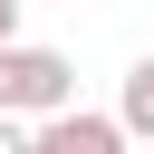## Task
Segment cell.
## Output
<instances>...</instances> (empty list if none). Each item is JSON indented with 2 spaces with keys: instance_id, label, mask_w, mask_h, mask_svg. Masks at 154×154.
<instances>
[{
  "instance_id": "1",
  "label": "cell",
  "mask_w": 154,
  "mask_h": 154,
  "mask_svg": "<svg viewBox=\"0 0 154 154\" xmlns=\"http://www.w3.org/2000/svg\"><path fill=\"white\" fill-rule=\"evenodd\" d=\"M0 116H10V125H58V116H77V67H67V48H38V38L0 48Z\"/></svg>"
},
{
  "instance_id": "2",
  "label": "cell",
  "mask_w": 154,
  "mask_h": 154,
  "mask_svg": "<svg viewBox=\"0 0 154 154\" xmlns=\"http://www.w3.org/2000/svg\"><path fill=\"white\" fill-rule=\"evenodd\" d=\"M135 135L116 125V106H77V116H58V125H38V154H125Z\"/></svg>"
},
{
  "instance_id": "3",
  "label": "cell",
  "mask_w": 154,
  "mask_h": 154,
  "mask_svg": "<svg viewBox=\"0 0 154 154\" xmlns=\"http://www.w3.org/2000/svg\"><path fill=\"white\" fill-rule=\"evenodd\" d=\"M116 125L135 135V144H154V48L125 67V87H116Z\"/></svg>"
},
{
  "instance_id": "4",
  "label": "cell",
  "mask_w": 154,
  "mask_h": 154,
  "mask_svg": "<svg viewBox=\"0 0 154 154\" xmlns=\"http://www.w3.org/2000/svg\"><path fill=\"white\" fill-rule=\"evenodd\" d=\"M0 154H38V125H10L0 116Z\"/></svg>"
},
{
  "instance_id": "5",
  "label": "cell",
  "mask_w": 154,
  "mask_h": 154,
  "mask_svg": "<svg viewBox=\"0 0 154 154\" xmlns=\"http://www.w3.org/2000/svg\"><path fill=\"white\" fill-rule=\"evenodd\" d=\"M19 10L29 0H0V48H19Z\"/></svg>"
}]
</instances>
